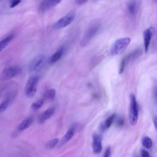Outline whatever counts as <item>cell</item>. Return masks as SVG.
Returning a JSON list of instances; mask_svg holds the SVG:
<instances>
[{"label": "cell", "mask_w": 157, "mask_h": 157, "mask_svg": "<svg viewBox=\"0 0 157 157\" xmlns=\"http://www.w3.org/2000/svg\"><path fill=\"white\" fill-rule=\"evenodd\" d=\"M130 42L131 39L128 37L116 40L111 47L109 55L111 56H116L123 53L130 44Z\"/></svg>", "instance_id": "6da1fadb"}, {"label": "cell", "mask_w": 157, "mask_h": 157, "mask_svg": "<svg viewBox=\"0 0 157 157\" xmlns=\"http://www.w3.org/2000/svg\"><path fill=\"white\" fill-rule=\"evenodd\" d=\"M100 28V23L98 22H93L90 25L80 42V46L82 47L86 46L90 41L94 38Z\"/></svg>", "instance_id": "7a4b0ae2"}, {"label": "cell", "mask_w": 157, "mask_h": 157, "mask_svg": "<svg viewBox=\"0 0 157 157\" xmlns=\"http://www.w3.org/2000/svg\"><path fill=\"white\" fill-rule=\"evenodd\" d=\"M130 121L131 125H135L139 118V106L134 94L131 93L130 97Z\"/></svg>", "instance_id": "3957f363"}, {"label": "cell", "mask_w": 157, "mask_h": 157, "mask_svg": "<svg viewBox=\"0 0 157 157\" xmlns=\"http://www.w3.org/2000/svg\"><path fill=\"white\" fill-rule=\"evenodd\" d=\"M39 77L34 76L31 77L27 81L25 87V94L28 98H33L36 93Z\"/></svg>", "instance_id": "277c9868"}, {"label": "cell", "mask_w": 157, "mask_h": 157, "mask_svg": "<svg viewBox=\"0 0 157 157\" xmlns=\"http://www.w3.org/2000/svg\"><path fill=\"white\" fill-rule=\"evenodd\" d=\"M76 16V11L75 10L71 11L64 17L59 19L53 25V28L55 29H61L67 27L70 25L75 19Z\"/></svg>", "instance_id": "5b68a950"}, {"label": "cell", "mask_w": 157, "mask_h": 157, "mask_svg": "<svg viewBox=\"0 0 157 157\" xmlns=\"http://www.w3.org/2000/svg\"><path fill=\"white\" fill-rule=\"evenodd\" d=\"M20 69L18 67H11L6 68L0 75V80H8L16 76L20 73Z\"/></svg>", "instance_id": "8992f818"}, {"label": "cell", "mask_w": 157, "mask_h": 157, "mask_svg": "<svg viewBox=\"0 0 157 157\" xmlns=\"http://www.w3.org/2000/svg\"><path fill=\"white\" fill-rule=\"evenodd\" d=\"M44 63L45 56L44 55H40L36 56L31 63L29 66L30 71L32 73H38L40 71L44 65Z\"/></svg>", "instance_id": "52a82bcc"}, {"label": "cell", "mask_w": 157, "mask_h": 157, "mask_svg": "<svg viewBox=\"0 0 157 157\" xmlns=\"http://www.w3.org/2000/svg\"><path fill=\"white\" fill-rule=\"evenodd\" d=\"M154 33H155V28L153 26H150L147 29H145L144 31L143 36H144V50H145V53L148 52L151 39Z\"/></svg>", "instance_id": "ba28073f"}, {"label": "cell", "mask_w": 157, "mask_h": 157, "mask_svg": "<svg viewBox=\"0 0 157 157\" xmlns=\"http://www.w3.org/2000/svg\"><path fill=\"white\" fill-rule=\"evenodd\" d=\"M102 140L103 138L101 135L94 134L93 135L92 148L95 154H99L102 151Z\"/></svg>", "instance_id": "9c48e42d"}, {"label": "cell", "mask_w": 157, "mask_h": 157, "mask_svg": "<svg viewBox=\"0 0 157 157\" xmlns=\"http://www.w3.org/2000/svg\"><path fill=\"white\" fill-rule=\"evenodd\" d=\"M55 108H50L43 112L39 117L38 121L39 123H43L47 120H49L55 113Z\"/></svg>", "instance_id": "30bf717a"}, {"label": "cell", "mask_w": 157, "mask_h": 157, "mask_svg": "<svg viewBox=\"0 0 157 157\" xmlns=\"http://www.w3.org/2000/svg\"><path fill=\"white\" fill-rule=\"evenodd\" d=\"M74 132H75L74 129L73 128H71L69 131H68V132L65 135V136H63L62 138L61 139V140L58 141V146L61 147L63 145L66 144L68 141H70L72 139V138L74 136Z\"/></svg>", "instance_id": "8fae6325"}, {"label": "cell", "mask_w": 157, "mask_h": 157, "mask_svg": "<svg viewBox=\"0 0 157 157\" xmlns=\"http://www.w3.org/2000/svg\"><path fill=\"white\" fill-rule=\"evenodd\" d=\"M55 6L53 0H43L40 6L39 10L42 12H45Z\"/></svg>", "instance_id": "7c38bea8"}, {"label": "cell", "mask_w": 157, "mask_h": 157, "mask_svg": "<svg viewBox=\"0 0 157 157\" xmlns=\"http://www.w3.org/2000/svg\"><path fill=\"white\" fill-rule=\"evenodd\" d=\"M33 123V118H27L23 120L17 127V129L19 131H24L28 129Z\"/></svg>", "instance_id": "4fadbf2b"}, {"label": "cell", "mask_w": 157, "mask_h": 157, "mask_svg": "<svg viewBox=\"0 0 157 157\" xmlns=\"http://www.w3.org/2000/svg\"><path fill=\"white\" fill-rule=\"evenodd\" d=\"M64 52V48L61 47H60L59 49H58V50L52 55V56L50 57V63L51 64L55 63L57 62L63 56V54Z\"/></svg>", "instance_id": "5bb4252c"}, {"label": "cell", "mask_w": 157, "mask_h": 157, "mask_svg": "<svg viewBox=\"0 0 157 157\" xmlns=\"http://www.w3.org/2000/svg\"><path fill=\"white\" fill-rule=\"evenodd\" d=\"M115 116H116L115 114H112L105 120V121L102 125V128H102L103 130H105L106 129H108L111 127V125H112V123L114 122V120L115 118Z\"/></svg>", "instance_id": "9a60e30c"}, {"label": "cell", "mask_w": 157, "mask_h": 157, "mask_svg": "<svg viewBox=\"0 0 157 157\" xmlns=\"http://www.w3.org/2000/svg\"><path fill=\"white\" fill-rule=\"evenodd\" d=\"M56 96V90L53 88H51L48 90L44 94V98L45 100H52Z\"/></svg>", "instance_id": "2e32d148"}, {"label": "cell", "mask_w": 157, "mask_h": 157, "mask_svg": "<svg viewBox=\"0 0 157 157\" xmlns=\"http://www.w3.org/2000/svg\"><path fill=\"white\" fill-rule=\"evenodd\" d=\"M13 38H14V35H11L0 41V52L2 51L6 46H8V45L12 40Z\"/></svg>", "instance_id": "e0dca14e"}, {"label": "cell", "mask_w": 157, "mask_h": 157, "mask_svg": "<svg viewBox=\"0 0 157 157\" xmlns=\"http://www.w3.org/2000/svg\"><path fill=\"white\" fill-rule=\"evenodd\" d=\"M128 10L129 13L133 15L136 12V3L135 0H131L128 4Z\"/></svg>", "instance_id": "ac0fdd59"}, {"label": "cell", "mask_w": 157, "mask_h": 157, "mask_svg": "<svg viewBox=\"0 0 157 157\" xmlns=\"http://www.w3.org/2000/svg\"><path fill=\"white\" fill-rule=\"evenodd\" d=\"M43 104H44V100L41 99V100H37L36 101L34 102L32 104H31V108L33 111H36L39 110L43 106Z\"/></svg>", "instance_id": "d6986e66"}, {"label": "cell", "mask_w": 157, "mask_h": 157, "mask_svg": "<svg viewBox=\"0 0 157 157\" xmlns=\"http://www.w3.org/2000/svg\"><path fill=\"white\" fill-rule=\"evenodd\" d=\"M142 144L145 148H150L152 146V141L149 137L145 136L142 139Z\"/></svg>", "instance_id": "ffe728a7"}, {"label": "cell", "mask_w": 157, "mask_h": 157, "mask_svg": "<svg viewBox=\"0 0 157 157\" xmlns=\"http://www.w3.org/2000/svg\"><path fill=\"white\" fill-rule=\"evenodd\" d=\"M58 141H59V139L58 138H55L54 139H52V140L50 141L49 142H48L47 143L46 147L48 148H52L58 144Z\"/></svg>", "instance_id": "44dd1931"}, {"label": "cell", "mask_w": 157, "mask_h": 157, "mask_svg": "<svg viewBox=\"0 0 157 157\" xmlns=\"http://www.w3.org/2000/svg\"><path fill=\"white\" fill-rule=\"evenodd\" d=\"M9 100L7 99L0 104V112H3L6 110V109L9 106Z\"/></svg>", "instance_id": "7402d4cb"}, {"label": "cell", "mask_w": 157, "mask_h": 157, "mask_svg": "<svg viewBox=\"0 0 157 157\" xmlns=\"http://www.w3.org/2000/svg\"><path fill=\"white\" fill-rule=\"evenodd\" d=\"M126 60H125V58H124L121 62L120 63V69H119V73L120 74H121L123 71H124V70H125V65H126Z\"/></svg>", "instance_id": "603a6c76"}, {"label": "cell", "mask_w": 157, "mask_h": 157, "mask_svg": "<svg viewBox=\"0 0 157 157\" xmlns=\"http://www.w3.org/2000/svg\"><path fill=\"white\" fill-rule=\"evenodd\" d=\"M21 2V0H12V2L10 4V8H14L15 6H17Z\"/></svg>", "instance_id": "cb8c5ba5"}, {"label": "cell", "mask_w": 157, "mask_h": 157, "mask_svg": "<svg viewBox=\"0 0 157 157\" xmlns=\"http://www.w3.org/2000/svg\"><path fill=\"white\" fill-rule=\"evenodd\" d=\"M111 156V148L110 147H108L105 151L104 157H110Z\"/></svg>", "instance_id": "d4e9b609"}, {"label": "cell", "mask_w": 157, "mask_h": 157, "mask_svg": "<svg viewBox=\"0 0 157 157\" xmlns=\"http://www.w3.org/2000/svg\"><path fill=\"white\" fill-rule=\"evenodd\" d=\"M141 156H143V157H149L150 156V155H149L148 152L147 151L145 150H141Z\"/></svg>", "instance_id": "484cf974"}, {"label": "cell", "mask_w": 157, "mask_h": 157, "mask_svg": "<svg viewBox=\"0 0 157 157\" xmlns=\"http://www.w3.org/2000/svg\"><path fill=\"white\" fill-rule=\"evenodd\" d=\"M88 2V0H76V3L77 5H82L87 3Z\"/></svg>", "instance_id": "4316f807"}, {"label": "cell", "mask_w": 157, "mask_h": 157, "mask_svg": "<svg viewBox=\"0 0 157 157\" xmlns=\"http://www.w3.org/2000/svg\"><path fill=\"white\" fill-rule=\"evenodd\" d=\"M118 125H120V126H121V125H123V121L121 119H120V120H118Z\"/></svg>", "instance_id": "83f0119b"}, {"label": "cell", "mask_w": 157, "mask_h": 157, "mask_svg": "<svg viewBox=\"0 0 157 157\" xmlns=\"http://www.w3.org/2000/svg\"><path fill=\"white\" fill-rule=\"evenodd\" d=\"M153 123H154V125H155V127H156V117H155L153 119Z\"/></svg>", "instance_id": "f1b7e54d"}, {"label": "cell", "mask_w": 157, "mask_h": 157, "mask_svg": "<svg viewBox=\"0 0 157 157\" xmlns=\"http://www.w3.org/2000/svg\"><path fill=\"white\" fill-rule=\"evenodd\" d=\"M92 1H93V2H97V1H98V0H92Z\"/></svg>", "instance_id": "f546056e"}]
</instances>
